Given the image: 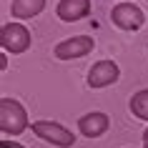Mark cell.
<instances>
[{
	"label": "cell",
	"instance_id": "1",
	"mask_svg": "<svg viewBox=\"0 0 148 148\" xmlns=\"http://www.w3.org/2000/svg\"><path fill=\"white\" fill-rule=\"evenodd\" d=\"M28 128V113L18 101L3 98L0 101V131L5 136H18Z\"/></svg>",
	"mask_w": 148,
	"mask_h": 148
},
{
	"label": "cell",
	"instance_id": "2",
	"mask_svg": "<svg viewBox=\"0 0 148 148\" xmlns=\"http://www.w3.org/2000/svg\"><path fill=\"white\" fill-rule=\"evenodd\" d=\"M0 45H3V50H8L13 55L25 53L30 48V30L20 23L3 25V30H0Z\"/></svg>",
	"mask_w": 148,
	"mask_h": 148
},
{
	"label": "cell",
	"instance_id": "3",
	"mask_svg": "<svg viewBox=\"0 0 148 148\" xmlns=\"http://www.w3.org/2000/svg\"><path fill=\"white\" fill-rule=\"evenodd\" d=\"M33 133L40 136L43 140L53 143V146H60V148H70L75 143V136L60 123H53V121H35L33 123Z\"/></svg>",
	"mask_w": 148,
	"mask_h": 148
},
{
	"label": "cell",
	"instance_id": "4",
	"mask_svg": "<svg viewBox=\"0 0 148 148\" xmlns=\"http://www.w3.org/2000/svg\"><path fill=\"white\" fill-rule=\"evenodd\" d=\"M110 20L121 28V30H138L140 25L146 23V15L138 5L133 3H118L116 8L110 10Z\"/></svg>",
	"mask_w": 148,
	"mask_h": 148
},
{
	"label": "cell",
	"instance_id": "5",
	"mask_svg": "<svg viewBox=\"0 0 148 148\" xmlns=\"http://www.w3.org/2000/svg\"><path fill=\"white\" fill-rule=\"evenodd\" d=\"M93 38L90 35H73V38L63 40L55 45V58H60V60H73V58H83L93 50Z\"/></svg>",
	"mask_w": 148,
	"mask_h": 148
},
{
	"label": "cell",
	"instance_id": "6",
	"mask_svg": "<svg viewBox=\"0 0 148 148\" xmlns=\"http://www.w3.org/2000/svg\"><path fill=\"white\" fill-rule=\"evenodd\" d=\"M118 75H121V68L113 60H101L88 70V86L90 88H106L110 83H116Z\"/></svg>",
	"mask_w": 148,
	"mask_h": 148
},
{
	"label": "cell",
	"instance_id": "7",
	"mask_svg": "<svg viewBox=\"0 0 148 148\" xmlns=\"http://www.w3.org/2000/svg\"><path fill=\"white\" fill-rule=\"evenodd\" d=\"M108 116L106 113H101V110H93V113H86V116H80L78 121V131L86 136V138H98V136H103V133L108 131Z\"/></svg>",
	"mask_w": 148,
	"mask_h": 148
},
{
	"label": "cell",
	"instance_id": "8",
	"mask_svg": "<svg viewBox=\"0 0 148 148\" xmlns=\"http://www.w3.org/2000/svg\"><path fill=\"white\" fill-rule=\"evenodd\" d=\"M58 18L65 20V23H75V20H83V18L90 13V0H60L58 8H55Z\"/></svg>",
	"mask_w": 148,
	"mask_h": 148
},
{
	"label": "cell",
	"instance_id": "9",
	"mask_svg": "<svg viewBox=\"0 0 148 148\" xmlns=\"http://www.w3.org/2000/svg\"><path fill=\"white\" fill-rule=\"evenodd\" d=\"M45 8V0H13V5H10V15L13 18H33V15H40Z\"/></svg>",
	"mask_w": 148,
	"mask_h": 148
},
{
	"label": "cell",
	"instance_id": "10",
	"mask_svg": "<svg viewBox=\"0 0 148 148\" xmlns=\"http://www.w3.org/2000/svg\"><path fill=\"white\" fill-rule=\"evenodd\" d=\"M131 110H133L136 118L148 121V88L146 90H138V93L131 98Z\"/></svg>",
	"mask_w": 148,
	"mask_h": 148
},
{
	"label": "cell",
	"instance_id": "11",
	"mask_svg": "<svg viewBox=\"0 0 148 148\" xmlns=\"http://www.w3.org/2000/svg\"><path fill=\"white\" fill-rule=\"evenodd\" d=\"M0 148H25V146H20V143H15V140H3Z\"/></svg>",
	"mask_w": 148,
	"mask_h": 148
},
{
	"label": "cell",
	"instance_id": "12",
	"mask_svg": "<svg viewBox=\"0 0 148 148\" xmlns=\"http://www.w3.org/2000/svg\"><path fill=\"white\" fill-rule=\"evenodd\" d=\"M143 140H146V146H148V128H146V133H143Z\"/></svg>",
	"mask_w": 148,
	"mask_h": 148
}]
</instances>
